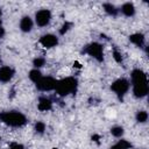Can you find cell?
Segmentation results:
<instances>
[{
	"mask_svg": "<svg viewBox=\"0 0 149 149\" xmlns=\"http://www.w3.org/2000/svg\"><path fill=\"white\" fill-rule=\"evenodd\" d=\"M104 9L106 10V13L107 14H109V15H116V13H118V9L112 5V3H105L104 5Z\"/></svg>",
	"mask_w": 149,
	"mask_h": 149,
	"instance_id": "obj_16",
	"label": "cell"
},
{
	"mask_svg": "<svg viewBox=\"0 0 149 149\" xmlns=\"http://www.w3.org/2000/svg\"><path fill=\"white\" fill-rule=\"evenodd\" d=\"M130 147H132V143L130 142H128L126 140H120L114 146H112L109 149H129Z\"/></svg>",
	"mask_w": 149,
	"mask_h": 149,
	"instance_id": "obj_14",
	"label": "cell"
},
{
	"mask_svg": "<svg viewBox=\"0 0 149 149\" xmlns=\"http://www.w3.org/2000/svg\"><path fill=\"white\" fill-rule=\"evenodd\" d=\"M14 76V70L9 66H2L0 69V81L7 83Z\"/></svg>",
	"mask_w": 149,
	"mask_h": 149,
	"instance_id": "obj_9",
	"label": "cell"
},
{
	"mask_svg": "<svg viewBox=\"0 0 149 149\" xmlns=\"http://www.w3.org/2000/svg\"><path fill=\"white\" fill-rule=\"evenodd\" d=\"M111 88H112V91H114L119 97H122V95L128 91V88H129V81H128L127 79H125V78H120V79L115 80V81L112 84Z\"/></svg>",
	"mask_w": 149,
	"mask_h": 149,
	"instance_id": "obj_5",
	"label": "cell"
},
{
	"mask_svg": "<svg viewBox=\"0 0 149 149\" xmlns=\"http://www.w3.org/2000/svg\"><path fill=\"white\" fill-rule=\"evenodd\" d=\"M35 130L37 132V133H40V134H42L44 130H45V125L43 123V122H41V121H38L36 125H35Z\"/></svg>",
	"mask_w": 149,
	"mask_h": 149,
	"instance_id": "obj_19",
	"label": "cell"
},
{
	"mask_svg": "<svg viewBox=\"0 0 149 149\" xmlns=\"http://www.w3.org/2000/svg\"><path fill=\"white\" fill-rule=\"evenodd\" d=\"M133 81V92L136 98H142L148 93V80L144 72L140 69H136L132 72Z\"/></svg>",
	"mask_w": 149,
	"mask_h": 149,
	"instance_id": "obj_1",
	"label": "cell"
},
{
	"mask_svg": "<svg viewBox=\"0 0 149 149\" xmlns=\"http://www.w3.org/2000/svg\"><path fill=\"white\" fill-rule=\"evenodd\" d=\"M70 27H71V24H70L69 22H65V23L63 24V27H62V29L59 30V33H61V34L63 35L64 33H66V31L69 30V28H70Z\"/></svg>",
	"mask_w": 149,
	"mask_h": 149,
	"instance_id": "obj_21",
	"label": "cell"
},
{
	"mask_svg": "<svg viewBox=\"0 0 149 149\" xmlns=\"http://www.w3.org/2000/svg\"><path fill=\"white\" fill-rule=\"evenodd\" d=\"M51 106H52V104H51L50 99L44 98V97L40 98V100H38V109L40 111H43V112L49 111L51 108Z\"/></svg>",
	"mask_w": 149,
	"mask_h": 149,
	"instance_id": "obj_11",
	"label": "cell"
},
{
	"mask_svg": "<svg viewBox=\"0 0 149 149\" xmlns=\"http://www.w3.org/2000/svg\"><path fill=\"white\" fill-rule=\"evenodd\" d=\"M20 28H21V30L24 31V33L30 31L31 28H33V21H31V19H30L29 16L22 17V20H21V22H20Z\"/></svg>",
	"mask_w": 149,
	"mask_h": 149,
	"instance_id": "obj_10",
	"label": "cell"
},
{
	"mask_svg": "<svg viewBox=\"0 0 149 149\" xmlns=\"http://www.w3.org/2000/svg\"><path fill=\"white\" fill-rule=\"evenodd\" d=\"M111 133H112L113 136L120 137V136L123 134V128H122V127H113V128L111 129Z\"/></svg>",
	"mask_w": 149,
	"mask_h": 149,
	"instance_id": "obj_18",
	"label": "cell"
},
{
	"mask_svg": "<svg viewBox=\"0 0 149 149\" xmlns=\"http://www.w3.org/2000/svg\"><path fill=\"white\" fill-rule=\"evenodd\" d=\"M56 80L52 78V77H42L37 83H36V86L38 90L41 91H50V90H54L55 86H56Z\"/></svg>",
	"mask_w": 149,
	"mask_h": 149,
	"instance_id": "obj_6",
	"label": "cell"
},
{
	"mask_svg": "<svg viewBox=\"0 0 149 149\" xmlns=\"http://www.w3.org/2000/svg\"><path fill=\"white\" fill-rule=\"evenodd\" d=\"M85 52L88 54L90 56H92L93 58H95V59L99 61V62H101V61L104 59V56H102V47H101V44H99V43L93 42V43L88 44V45L85 48Z\"/></svg>",
	"mask_w": 149,
	"mask_h": 149,
	"instance_id": "obj_4",
	"label": "cell"
},
{
	"mask_svg": "<svg viewBox=\"0 0 149 149\" xmlns=\"http://www.w3.org/2000/svg\"><path fill=\"white\" fill-rule=\"evenodd\" d=\"M29 78H30V80L31 81H34V83H37L41 78H42V73L37 70V69H35V70H31L30 72H29Z\"/></svg>",
	"mask_w": 149,
	"mask_h": 149,
	"instance_id": "obj_15",
	"label": "cell"
},
{
	"mask_svg": "<svg viewBox=\"0 0 149 149\" xmlns=\"http://www.w3.org/2000/svg\"><path fill=\"white\" fill-rule=\"evenodd\" d=\"M50 19H51V13L49 9H41L36 13L35 15V20H36V23L40 26V27H44L47 26L49 22H50Z\"/></svg>",
	"mask_w": 149,
	"mask_h": 149,
	"instance_id": "obj_7",
	"label": "cell"
},
{
	"mask_svg": "<svg viewBox=\"0 0 149 149\" xmlns=\"http://www.w3.org/2000/svg\"><path fill=\"white\" fill-rule=\"evenodd\" d=\"M129 40H130L132 43H134V44L137 45V47H142L143 43H144V36H143L142 34H140V33L130 35V36H129Z\"/></svg>",
	"mask_w": 149,
	"mask_h": 149,
	"instance_id": "obj_12",
	"label": "cell"
},
{
	"mask_svg": "<svg viewBox=\"0 0 149 149\" xmlns=\"http://www.w3.org/2000/svg\"><path fill=\"white\" fill-rule=\"evenodd\" d=\"M44 62H45L44 58H36V59H34V65L36 68H41L44 65Z\"/></svg>",
	"mask_w": 149,
	"mask_h": 149,
	"instance_id": "obj_20",
	"label": "cell"
},
{
	"mask_svg": "<svg viewBox=\"0 0 149 149\" xmlns=\"http://www.w3.org/2000/svg\"><path fill=\"white\" fill-rule=\"evenodd\" d=\"M121 12H122L126 16H133V15L135 14V7H134L133 3L127 2V3H125V5L121 7Z\"/></svg>",
	"mask_w": 149,
	"mask_h": 149,
	"instance_id": "obj_13",
	"label": "cell"
},
{
	"mask_svg": "<svg viewBox=\"0 0 149 149\" xmlns=\"http://www.w3.org/2000/svg\"><path fill=\"white\" fill-rule=\"evenodd\" d=\"M40 43H41L44 48H52V47L57 45V43H58V38H57L55 35L47 34V35H43V36L41 37Z\"/></svg>",
	"mask_w": 149,
	"mask_h": 149,
	"instance_id": "obj_8",
	"label": "cell"
},
{
	"mask_svg": "<svg viewBox=\"0 0 149 149\" xmlns=\"http://www.w3.org/2000/svg\"><path fill=\"white\" fill-rule=\"evenodd\" d=\"M147 119H148V113H147V112H144V111L137 112V114H136V120H137V122H146Z\"/></svg>",
	"mask_w": 149,
	"mask_h": 149,
	"instance_id": "obj_17",
	"label": "cell"
},
{
	"mask_svg": "<svg viewBox=\"0 0 149 149\" xmlns=\"http://www.w3.org/2000/svg\"><path fill=\"white\" fill-rule=\"evenodd\" d=\"M9 149H23V147L21 144H19V143H12Z\"/></svg>",
	"mask_w": 149,
	"mask_h": 149,
	"instance_id": "obj_23",
	"label": "cell"
},
{
	"mask_svg": "<svg viewBox=\"0 0 149 149\" xmlns=\"http://www.w3.org/2000/svg\"><path fill=\"white\" fill-rule=\"evenodd\" d=\"M113 57H114V59H115L118 63H121V62H122V57H121V55H120L118 51H114V52H113Z\"/></svg>",
	"mask_w": 149,
	"mask_h": 149,
	"instance_id": "obj_22",
	"label": "cell"
},
{
	"mask_svg": "<svg viewBox=\"0 0 149 149\" xmlns=\"http://www.w3.org/2000/svg\"><path fill=\"white\" fill-rule=\"evenodd\" d=\"M0 24H1V10H0Z\"/></svg>",
	"mask_w": 149,
	"mask_h": 149,
	"instance_id": "obj_25",
	"label": "cell"
},
{
	"mask_svg": "<svg viewBox=\"0 0 149 149\" xmlns=\"http://www.w3.org/2000/svg\"><path fill=\"white\" fill-rule=\"evenodd\" d=\"M3 35H5V29H3V28L0 26V38H1Z\"/></svg>",
	"mask_w": 149,
	"mask_h": 149,
	"instance_id": "obj_24",
	"label": "cell"
},
{
	"mask_svg": "<svg viewBox=\"0 0 149 149\" xmlns=\"http://www.w3.org/2000/svg\"><path fill=\"white\" fill-rule=\"evenodd\" d=\"M0 121L12 127H22L27 123V118L20 112H2L0 113Z\"/></svg>",
	"mask_w": 149,
	"mask_h": 149,
	"instance_id": "obj_2",
	"label": "cell"
},
{
	"mask_svg": "<svg viewBox=\"0 0 149 149\" xmlns=\"http://www.w3.org/2000/svg\"><path fill=\"white\" fill-rule=\"evenodd\" d=\"M77 85H78L77 79H74L73 77H68L57 81L55 90L58 95L64 97V95H68L69 93H74L77 90Z\"/></svg>",
	"mask_w": 149,
	"mask_h": 149,
	"instance_id": "obj_3",
	"label": "cell"
}]
</instances>
